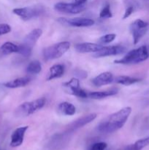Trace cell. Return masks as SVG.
Segmentation results:
<instances>
[{"label":"cell","instance_id":"27","mask_svg":"<svg viewBox=\"0 0 149 150\" xmlns=\"http://www.w3.org/2000/svg\"><path fill=\"white\" fill-rule=\"evenodd\" d=\"M11 32V26L7 23H0V36Z\"/></svg>","mask_w":149,"mask_h":150},{"label":"cell","instance_id":"1","mask_svg":"<svg viewBox=\"0 0 149 150\" xmlns=\"http://www.w3.org/2000/svg\"><path fill=\"white\" fill-rule=\"evenodd\" d=\"M131 113V107H124L117 112L110 114L99 122L98 131L102 133H112L124 127Z\"/></svg>","mask_w":149,"mask_h":150},{"label":"cell","instance_id":"23","mask_svg":"<svg viewBox=\"0 0 149 150\" xmlns=\"http://www.w3.org/2000/svg\"><path fill=\"white\" fill-rule=\"evenodd\" d=\"M112 17V13L110 10V4H106L99 13L100 18H110Z\"/></svg>","mask_w":149,"mask_h":150},{"label":"cell","instance_id":"4","mask_svg":"<svg viewBox=\"0 0 149 150\" xmlns=\"http://www.w3.org/2000/svg\"><path fill=\"white\" fill-rule=\"evenodd\" d=\"M70 48V43L67 41L60 42L47 47L43 51V57L45 60L56 59L62 57Z\"/></svg>","mask_w":149,"mask_h":150},{"label":"cell","instance_id":"15","mask_svg":"<svg viewBox=\"0 0 149 150\" xmlns=\"http://www.w3.org/2000/svg\"><path fill=\"white\" fill-rule=\"evenodd\" d=\"M30 78L29 77L18 78V79L6 82L4 83V86L7 88H10V89H16V88L23 87V86H26L30 82Z\"/></svg>","mask_w":149,"mask_h":150},{"label":"cell","instance_id":"16","mask_svg":"<svg viewBox=\"0 0 149 150\" xmlns=\"http://www.w3.org/2000/svg\"><path fill=\"white\" fill-rule=\"evenodd\" d=\"M64 73V67L62 64H54L50 68L47 80L51 81L63 76Z\"/></svg>","mask_w":149,"mask_h":150},{"label":"cell","instance_id":"26","mask_svg":"<svg viewBox=\"0 0 149 150\" xmlns=\"http://www.w3.org/2000/svg\"><path fill=\"white\" fill-rule=\"evenodd\" d=\"M108 146L105 142H96L89 146V150H105Z\"/></svg>","mask_w":149,"mask_h":150},{"label":"cell","instance_id":"19","mask_svg":"<svg viewBox=\"0 0 149 150\" xmlns=\"http://www.w3.org/2000/svg\"><path fill=\"white\" fill-rule=\"evenodd\" d=\"M149 145V136L139 139L132 144L127 146L124 150H142Z\"/></svg>","mask_w":149,"mask_h":150},{"label":"cell","instance_id":"3","mask_svg":"<svg viewBox=\"0 0 149 150\" xmlns=\"http://www.w3.org/2000/svg\"><path fill=\"white\" fill-rule=\"evenodd\" d=\"M42 30L39 28L33 29L32 32H29L25 37L23 42L20 45H18V54H21L25 57H30L35 43L38 40V39L42 36Z\"/></svg>","mask_w":149,"mask_h":150},{"label":"cell","instance_id":"12","mask_svg":"<svg viewBox=\"0 0 149 150\" xmlns=\"http://www.w3.org/2000/svg\"><path fill=\"white\" fill-rule=\"evenodd\" d=\"M96 118V114H87V115L83 116V117L77 119L75 121L73 122L72 123H71V124L69 125L68 130L69 131H74V130H77V129L81 128V127H84L86 125L91 122L93 121Z\"/></svg>","mask_w":149,"mask_h":150},{"label":"cell","instance_id":"2","mask_svg":"<svg viewBox=\"0 0 149 150\" xmlns=\"http://www.w3.org/2000/svg\"><path fill=\"white\" fill-rule=\"evenodd\" d=\"M149 58V46L142 45L129 51L123 58L114 61L115 64H131L143 62Z\"/></svg>","mask_w":149,"mask_h":150},{"label":"cell","instance_id":"11","mask_svg":"<svg viewBox=\"0 0 149 150\" xmlns=\"http://www.w3.org/2000/svg\"><path fill=\"white\" fill-rule=\"evenodd\" d=\"M28 126L18 127L13 131L11 135V141H10V146L12 147H18L23 144L24 139L25 133L28 130Z\"/></svg>","mask_w":149,"mask_h":150},{"label":"cell","instance_id":"17","mask_svg":"<svg viewBox=\"0 0 149 150\" xmlns=\"http://www.w3.org/2000/svg\"><path fill=\"white\" fill-rule=\"evenodd\" d=\"M117 93H118L117 89H110V90L102 91V92H92L88 93V98L93 100H100L115 95Z\"/></svg>","mask_w":149,"mask_h":150},{"label":"cell","instance_id":"5","mask_svg":"<svg viewBox=\"0 0 149 150\" xmlns=\"http://www.w3.org/2000/svg\"><path fill=\"white\" fill-rule=\"evenodd\" d=\"M46 103L45 98H40L30 102H25L16 109V114L19 116H29L44 107Z\"/></svg>","mask_w":149,"mask_h":150},{"label":"cell","instance_id":"24","mask_svg":"<svg viewBox=\"0 0 149 150\" xmlns=\"http://www.w3.org/2000/svg\"><path fill=\"white\" fill-rule=\"evenodd\" d=\"M64 86L66 87L70 88V90H73V89H77V88L80 87V81L76 78H72L70 81H69L67 83H64Z\"/></svg>","mask_w":149,"mask_h":150},{"label":"cell","instance_id":"6","mask_svg":"<svg viewBox=\"0 0 149 150\" xmlns=\"http://www.w3.org/2000/svg\"><path fill=\"white\" fill-rule=\"evenodd\" d=\"M149 23L142 19H137L130 25V31L132 35L133 43L136 45L148 30Z\"/></svg>","mask_w":149,"mask_h":150},{"label":"cell","instance_id":"10","mask_svg":"<svg viewBox=\"0 0 149 150\" xmlns=\"http://www.w3.org/2000/svg\"><path fill=\"white\" fill-rule=\"evenodd\" d=\"M126 51V48L122 45H112V46H104L100 51L95 52L93 57L95 58L109 57L121 54Z\"/></svg>","mask_w":149,"mask_h":150},{"label":"cell","instance_id":"21","mask_svg":"<svg viewBox=\"0 0 149 150\" xmlns=\"http://www.w3.org/2000/svg\"><path fill=\"white\" fill-rule=\"evenodd\" d=\"M1 53L5 55L13 54V53H18L19 46L11 42H6L3 44L0 48Z\"/></svg>","mask_w":149,"mask_h":150},{"label":"cell","instance_id":"20","mask_svg":"<svg viewBox=\"0 0 149 150\" xmlns=\"http://www.w3.org/2000/svg\"><path fill=\"white\" fill-rule=\"evenodd\" d=\"M58 109L63 114L67 116H72L76 112V108L74 105L69 102L61 103L58 105Z\"/></svg>","mask_w":149,"mask_h":150},{"label":"cell","instance_id":"8","mask_svg":"<svg viewBox=\"0 0 149 150\" xmlns=\"http://www.w3.org/2000/svg\"><path fill=\"white\" fill-rule=\"evenodd\" d=\"M58 21L61 24L73 27H88L94 24V21L86 18H60Z\"/></svg>","mask_w":149,"mask_h":150},{"label":"cell","instance_id":"29","mask_svg":"<svg viewBox=\"0 0 149 150\" xmlns=\"http://www.w3.org/2000/svg\"><path fill=\"white\" fill-rule=\"evenodd\" d=\"M87 0H72L73 3L76 4H84Z\"/></svg>","mask_w":149,"mask_h":150},{"label":"cell","instance_id":"22","mask_svg":"<svg viewBox=\"0 0 149 150\" xmlns=\"http://www.w3.org/2000/svg\"><path fill=\"white\" fill-rule=\"evenodd\" d=\"M41 70H42V65L38 60H34L31 62L26 67V72L31 75L38 74L40 73Z\"/></svg>","mask_w":149,"mask_h":150},{"label":"cell","instance_id":"14","mask_svg":"<svg viewBox=\"0 0 149 150\" xmlns=\"http://www.w3.org/2000/svg\"><path fill=\"white\" fill-rule=\"evenodd\" d=\"M113 75L110 72L100 73L92 80V83L96 86H102L113 82Z\"/></svg>","mask_w":149,"mask_h":150},{"label":"cell","instance_id":"25","mask_svg":"<svg viewBox=\"0 0 149 150\" xmlns=\"http://www.w3.org/2000/svg\"><path fill=\"white\" fill-rule=\"evenodd\" d=\"M116 38V35L115 34H108L104 36L101 37L99 39V42L101 44H107L110 43V42H112Z\"/></svg>","mask_w":149,"mask_h":150},{"label":"cell","instance_id":"7","mask_svg":"<svg viewBox=\"0 0 149 150\" xmlns=\"http://www.w3.org/2000/svg\"><path fill=\"white\" fill-rule=\"evenodd\" d=\"M43 12V9L40 7H26L21 8L13 9V13L18 16L22 20L29 21L33 18L40 16Z\"/></svg>","mask_w":149,"mask_h":150},{"label":"cell","instance_id":"13","mask_svg":"<svg viewBox=\"0 0 149 150\" xmlns=\"http://www.w3.org/2000/svg\"><path fill=\"white\" fill-rule=\"evenodd\" d=\"M103 45H99L96 43H91V42H82V43L76 44L74 45V48L79 53L85 54V53L97 52L100 51Z\"/></svg>","mask_w":149,"mask_h":150},{"label":"cell","instance_id":"18","mask_svg":"<svg viewBox=\"0 0 149 150\" xmlns=\"http://www.w3.org/2000/svg\"><path fill=\"white\" fill-rule=\"evenodd\" d=\"M140 81H141V79H137V78H133L127 76H120L114 79L113 82L121 85H124V86H129V85L137 83Z\"/></svg>","mask_w":149,"mask_h":150},{"label":"cell","instance_id":"28","mask_svg":"<svg viewBox=\"0 0 149 150\" xmlns=\"http://www.w3.org/2000/svg\"><path fill=\"white\" fill-rule=\"evenodd\" d=\"M133 12H134V7H133L132 6H129V7H127L125 10V13H124L123 19H126L127 18L129 17V16L132 14Z\"/></svg>","mask_w":149,"mask_h":150},{"label":"cell","instance_id":"30","mask_svg":"<svg viewBox=\"0 0 149 150\" xmlns=\"http://www.w3.org/2000/svg\"><path fill=\"white\" fill-rule=\"evenodd\" d=\"M0 150H6V149H4V148H3V147H1V146H0Z\"/></svg>","mask_w":149,"mask_h":150},{"label":"cell","instance_id":"9","mask_svg":"<svg viewBox=\"0 0 149 150\" xmlns=\"http://www.w3.org/2000/svg\"><path fill=\"white\" fill-rule=\"evenodd\" d=\"M84 4H76L74 3L58 2L54 5V9L56 11L70 14H78L85 10Z\"/></svg>","mask_w":149,"mask_h":150}]
</instances>
